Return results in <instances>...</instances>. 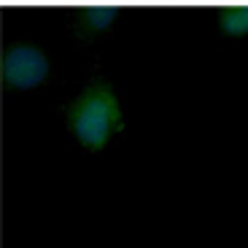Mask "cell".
Masks as SVG:
<instances>
[{"instance_id":"3957f363","label":"cell","mask_w":248,"mask_h":248,"mask_svg":"<svg viewBox=\"0 0 248 248\" xmlns=\"http://www.w3.org/2000/svg\"><path fill=\"white\" fill-rule=\"evenodd\" d=\"M197 3L213 8L221 19V27L230 35L248 32V0H197Z\"/></svg>"},{"instance_id":"7a4b0ae2","label":"cell","mask_w":248,"mask_h":248,"mask_svg":"<svg viewBox=\"0 0 248 248\" xmlns=\"http://www.w3.org/2000/svg\"><path fill=\"white\" fill-rule=\"evenodd\" d=\"M51 65L46 54L35 46L25 44V41H14L6 49V65H3V76L11 89H32L41 81H46Z\"/></svg>"},{"instance_id":"6da1fadb","label":"cell","mask_w":248,"mask_h":248,"mask_svg":"<svg viewBox=\"0 0 248 248\" xmlns=\"http://www.w3.org/2000/svg\"><path fill=\"white\" fill-rule=\"evenodd\" d=\"M68 130L89 151H103L122 130V103L106 78H92L68 108Z\"/></svg>"},{"instance_id":"277c9868","label":"cell","mask_w":248,"mask_h":248,"mask_svg":"<svg viewBox=\"0 0 248 248\" xmlns=\"http://www.w3.org/2000/svg\"><path fill=\"white\" fill-rule=\"evenodd\" d=\"M38 3H44V6H68L73 0H38Z\"/></svg>"},{"instance_id":"5b68a950","label":"cell","mask_w":248,"mask_h":248,"mask_svg":"<svg viewBox=\"0 0 248 248\" xmlns=\"http://www.w3.org/2000/svg\"><path fill=\"white\" fill-rule=\"evenodd\" d=\"M140 3H162V0H140Z\"/></svg>"}]
</instances>
